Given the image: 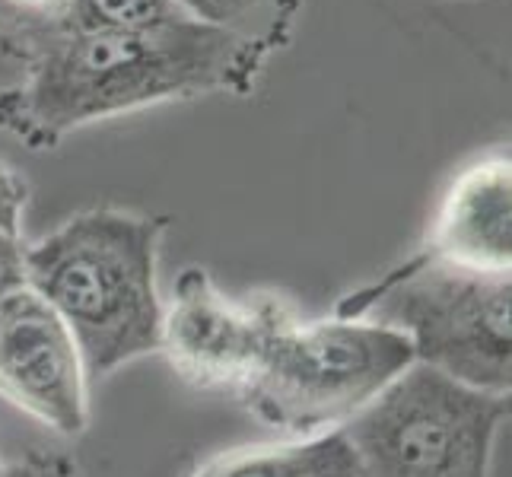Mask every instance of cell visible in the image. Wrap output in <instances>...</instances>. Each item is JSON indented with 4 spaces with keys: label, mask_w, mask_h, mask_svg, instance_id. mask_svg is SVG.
<instances>
[{
    "label": "cell",
    "mask_w": 512,
    "mask_h": 477,
    "mask_svg": "<svg viewBox=\"0 0 512 477\" xmlns=\"http://www.w3.org/2000/svg\"><path fill=\"white\" fill-rule=\"evenodd\" d=\"M29 204V185L10 163L0 159V233L20 239L23 214Z\"/></svg>",
    "instance_id": "cell-13"
},
{
    "label": "cell",
    "mask_w": 512,
    "mask_h": 477,
    "mask_svg": "<svg viewBox=\"0 0 512 477\" xmlns=\"http://www.w3.org/2000/svg\"><path fill=\"white\" fill-rule=\"evenodd\" d=\"M264 64L252 48L191 20L64 35L0 90V131L26 150H55L67 134L150 105L252 96Z\"/></svg>",
    "instance_id": "cell-1"
},
{
    "label": "cell",
    "mask_w": 512,
    "mask_h": 477,
    "mask_svg": "<svg viewBox=\"0 0 512 477\" xmlns=\"http://www.w3.org/2000/svg\"><path fill=\"white\" fill-rule=\"evenodd\" d=\"M23 249L26 245L16 239L0 233V299L7 293L26 287V268H23Z\"/></svg>",
    "instance_id": "cell-14"
},
{
    "label": "cell",
    "mask_w": 512,
    "mask_h": 477,
    "mask_svg": "<svg viewBox=\"0 0 512 477\" xmlns=\"http://www.w3.org/2000/svg\"><path fill=\"white\" fill-rule=\"evenodd\" d=\"M506 420L509 395L411 363L341 430L363 477H490Z\"/></svg>",
    "instance_id": "cell-5"
},
{
    "label": "cell",
    "mask_w": 512,
    "mask_h": 477,
    "mask_svg": "<svg viewBox=\"0 0 512 477\" xmlns=\"http://www.w3.org/2000/svg\"><path fill=\"white\" fill-rule=\"evenodd\" d=\"M0 398L61 436L90 427L86 369L74 334L29 287L0 299Z\"/></svg>",
    "instance_id": "cell-7"
},
{
    "label": "cell",
    "mask_w": 512,
    "mask_h": 477,
    "mask_svg": "<svg viewBox=\"0 0 512 477\" xmlns=\"http://www.w3.org/2000/svg\"><path fill=\"white\" fill-rule=\"evenodd\" d=\"M290 315L293 309L274 293L236 299L220 293L204 268H185L163 309L160 353L194 388L239 392Z\"/></svg>",
    "instance_id": "cell-6"
},
{
    "label": "cell",
    "mask_w": 512,
    "mask_h": 477,
    "mask_svg": "<svg viewBox=\"0 0 512 477\" xmlns=\"http://www.w3.org/2000/svg\"><path fill=\"white\" fill-rule=\"evenodd\" d=\"M166 217L93 207L23 249L26 287L74 334L86 376H109L163 344L156 290Z\"/></svg>",
    "instance_id": "cell-2"
},
{
    "label": "cell",
    "mask_w": 512,
    "mask_h": 477,
    "mask_svg": "<svg viewBox=\"0 0 512 477\" xmlns=\"http://www.w3.org/2000/svg\"><path fill=\"white\" fill-rule=\"evenodd\" d=\"M191 477H363L344 430L245 446L204 462Z\"/></svg>",
    "instance_id": "cell-9"
},
{
    "label": "cell",
    "mask_w": 512,
    "mask_h": 477,
    "mask_svg": "<svg viewBox=\"0 0 512 477\" xmlns=\"http://www.w3.org/2000/svg\"><path fill=\"white\" fill-rule=\"evenodd\" d=\"M188 20L172 0H64V35L147 32Z\"/></svg>",
    "instance_id": "cell-11"
},
{
    "label": "cell",
    "mask_w": 512,
    "mask_h": 477,
    "mask_svg": "<svg viewBox=\"0 0 512 477\" xmlns=\"http://www.w3.org/2000/svg\"><path fill=\"white\" fill-rule=\"evenodd\" d=\"M423 261L452 264L478 274L512 268V163L509 150H493L455 175L436 207Z\"/></svg>",
    "instance_id": "cell-8"
},
{
    "label": "cell",
    "mask_w": 512,
    "mask_h": 477,
    "mask_svg": "<svg viewBox=\"0 0 512 477\" xmlns=\"http://www.w3.org/2000/svg\"><path fill=\"white\" fill-rule=\"evenodd\" d=\"M509 274H478L423 261L417 252L341 299L338 318L401 331L414 363L484 392L509 395Z\"/></svg>",
    "instance_id": "cell-4"
},
{
    "label": "cell",
    "mask_w": 512,
    "mask_h": 477,
    "mask_svg": "<svg viewBox=\"0 0 512 477\" xmlns=\"http://www.w3.org/2000/svg\"><path fill=\"white\" fill-rule=\"evenodd\" d=\"M411 363L414 347L395 328L366 318L299 322L290 315L236 395L261 423L303 439L341 430Z\"/></svg>",
    "instance_id": "cell-3"
},
{
    "label": "cell",
    "mask_w": 512,
    "mask_h": 477,
    "mask_svg": "<svg viewBox=\"0 0 512 477\" xmlns=\"http://www.w3.org/2000/svg\"><path fill=\"white\" fill-rule=\"evenodd\" d=\"M0 477H86L77 458L51 449H29L13 462L0 465Z\"/></svg>",
    "instance_id": "cell-12"
},
{
    "label": "cell",
    "mask_w": 512,
    "mask_h": 477,
    "mask_svg": "<svg viewBox=\"0 0 512 477\" xmlns=\"http://www.w3.org/2000/svg\"><path fill=\"white\" fill-rule=\"evenodd\" d=\"M29 10L42 13V16H51V20H58L64 26V0H20Z\"/></svg>",
    "instance_id": "cell-15"
},
{
    "label": "cell",
    "mask_w": 512,
    "mask_h": 477,
    "mask_svg": "<svg viewBox=\"0 0 512 477\" xmlns=\"http://www.w3.org/2000/svg\"><path fill=\"white\" fill-rule=\"evenodd\" d=\"M172 4L191 23L223 32L271 61L290 45L303 0H172Z\"/></svg>",
    "instance_id": "cell-10"
}]
</instances>
